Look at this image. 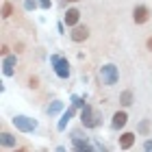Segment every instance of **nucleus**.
<instances>
[{
    "label": "nucleus",
    "mask_w": 152,
    "mask_h": 152,
    "mask_svg": "<svg viewBox=\"0 0 152 152\" xmlns=\"http://www.w3.org/2000/svg\"><path fill=\"white\" fill-rule=\"evenodd\" d=\"M80 124L85 128H98L102 124V113L100 111H94L91 104H85L80 111Z\"/></svg>",
    "instance_id": "obj_1"
},
{
    "label": "nucleus",
    "mask_w": 152,
    "mask_h": 152,
    "mask_svg": "<svg viewBox=\"0 0 152 152\" xmlns=\"http://www.w3.org/2000/svg\"><path fill=\"white\" fill-rule=\"evenodd\" d=\"M117 78H120V72H117V67L113 63H107V65L100 67V80H102V85L113 87L117 83Z\"/></svg>",
    "instance_id": "obj_2"
},
{
    "label": "nucleus",
    "mask_w": 152,
    "mask_h": 152,
    "mask_svg": "<svg viewBox=\"0 0 152 152\" xmlns=\"http://www.w3.org/2000/svg\"><path fill=\"white\" fill-rule=\"evenodd\" d=\"M50 63H52L54 74H57L59 78H70V63H67L65 57H61V54H52Z\"/></svg>",
    "instance_id": "obj_3"
},
{
    "label": "nucleus",
    "mask_w": 152,
    "mask_h": 152,
    "mask_svg": "<svg viewBox=\"0 0 152 152\" xmlns=\"http://www.w3.org/2000/svg\"><path fill=\"white\" fill-rule=\"evenodd\" d=\"M13 126H15L20 133H33L37 128V120H33L28 115H13Z\"/></svg>",
    "instance_id": "obj_4"
},
{
    "label": "nucleus",
    "mask_w": 152,
    "mask_h": 152,
    "mask_svg": "<svg viewBox=\"0 0 152 152\" xmlns=\"http://www.w3.org/2000/svg\"><path fill=\"white\" fill-rule=\"evenodd\" d=\"M15 65H18V57L15 54H4L2 57V74L4 76H13L15 74Z\"/></svg>",
    "instance_id": "obj_5"
},
{
    "label": "nucleus",
    "mask_w": 152,
    "mask_h": 152,
    "mask_svg": "<svg viewBox=\"0 0 152 152\" xmlns=\"http://www.w3.org/2000/svg\"><path fill=\"white\" fill-rule=\"evenodd\" d=\"M72 146H74V150H78V152L96 150V146H91V143L87 141V137H80L78 133H74V135H72Z\"/></svg>",
    "instance_id": "obj_6"
},
{
    "label": "nucleus",
    "mask_w": 152,
    "mask_h": 152,
    "mask_svg": "<svg viewBox=\"0 0 152 152\" xmlns=\"http://www.w3.org/2000/svg\"><path fill=\"white\" fill-rule=\"evenodd\" d=\"M150 15H152V13H150V9H148L146 4H137L135 11H133V20H135L137 24H146L148 20H150Z\"/></svg>",
    "instance_id": "obj_7"
},
{
    "label": "nucleus",
    "mask_w": 152,
    "mask_h": 152,
    "mask_svg": "<svg viewBox=\"0 0 152 152\" xmlns=\"http://www.w3.org/2000/svg\"><path fill=\"white\" fill-rule=\"evenodd\" d=\"M87 37H89V28H87V26H83V24L72 26V33H70V39H72V41L80 44V41H85Z\"/></svg>",
    "instance_id": "obj_8"
},
{
    "label": "nucleus",
    "mask_w": 152,
    "mask_h": 152,
    "mask_svg": "<svg viewBox=\"0 0 152 152\" xmlns=\"http://www.w3.org/2000/svg\"><path fill=\"white\" fill-rule=\"evenodd\" d=\"M0 146H2L4 150L18 148V137L11 135V133H7V130H2V133H0Z\"/></svg>",
    "instance_id": "obj_9"
},
{
    "label": "nucleus",
    "mask_w": 152,
    "mask_h": 152,
    "mask_svg": "<svg viewBox=\"0 0 152 152\" xmlns=\"http://www.w3.org/2000/svg\"><path fill=\"white\" fill-rule=\"evenodd\" d=\"M74 115H76V107L72 104L67 111H63V115H61V120H59V124H57V130H65V128H67V122H70Z\"/></svg>",
    "instance_id": "obj_10"
},
{
    "label": "nucleus",
    "mask_w": 152,
    "mask_h": 152,
    "mask_svg": "<svg viewBox=\"0 0 152 152\" xmlns=\"http://www.w3.org/2000/svg\"><path fill=\"white\" fill-rule=\"evenodd\" d=\"M78 20H80V11L78 9H67L65 15H63V22L67 26H76V24H78Z\"/></svg>",
    "instance_id": "obj_11"
},
{
    "label": "nucleus",
    "mask_w": 152,
    "mask_h": 152,
    "mask_svg": "<svg viewBox=\"0 0 152 152\" xmlns=\"http://www.w3.org/2000/svg\"><path fill=\"white\" fill-rule=\"evenodd\" d=\"M126 122H128V115H126V111H117V113L113 115L111 126H113V128H124V126H126Z\"/></svg>",
    "instance_id": "obj_12"
},
{
    "label": "nucleus",
    "mask_w": 152,
    "mask_h": 152,
    "mask_svg": "<svg viewBox=\"0 0 152 152\" xmlns=\"http://www.w3.org/2000/svg\"><path fill=\"white\" fill-rule=\"evenodd\" d=\"M133 143H135V133H122V137H120V148L122 150L133 148Z\"/></svg>",
    "instance_id": "obj_13"
},
{
    "label": "nucleus",
    "mask_w": 152,
    "mask_h": 152,
    "mask_svg": "<svg viewBox=\"0 0 152 152\" xmlns=\"http://www.w3.org/2000/svg\"><path fill=\"white\" fill-rule=\"evenodd\" d=\"M120 104L122 107H130L133 104V91H130V89H126V91L120 94Z\"/></svg>",
    "instance_id": "obj_14"
},
{
    "label": "nucleus",
    "mask_w": 152,
    "mask_h": 152,
    "mask_svg": "<svg viewBox=\"0 0 152 152\" xmlns=\"http://www.w3.org/2000/svg\"><path fill=\"white\" fill-rule=\"evenodd\" d=\"M63 111V102H59V100H54L50 107H48V115H57Z\"/></svg>",
    "instance_id": "obj_15"
},
{
    "label": "nucleus",
    "mask_w": 152,
    "mask_h": 152,
    "mask_svg": "<svg viewBox=\"0 0 152 152\" xmlns=\"http://www.w3.org/2000/svg\"><path fill=\"white\" fill-rule=\"evenodd\" d=\"M13 13V4L11 2H2V20H9Z\"/></svg>",
    "instance_id": "obj_16"
},
{
    "label": "nucleus",
    "mask_w": 152,
    "mask_h": 152,
    "mask_svg": "<svg viewBox=\"0 0 152 152\" xmlns=\"http://www.w3.org/2000/svg\"><path fill=\"white\" fill-rule=\"evenodd\" d=\"M137 130H139L141 135H148V133H150V122H148V120H141V122H139V128H137Z\"/></svg>",
    "instance_id": "obj_17"
},
{
    "label": "nucleus",
    "mask_w": 152,
    "mask_h": 152,
    "mask_svg": "<svg viewBox=\"0 0 152 152\" xmlns=\"http://www.w3.org/2000/svg\"><path fill=\"white\" fill-rule=\"evenodd\" d=\"M39 7V0H24V9L26 11H35Z\"/></svg>",
    "instance_id": "obj_18"
},
{
    "label": "nucleus",
    "mask_w": 152,
    "mask_h": 152,
    "mask_svg": "<svg viewBox=\"0 0 152 152\" xmlns=\"http://www.w3.org/2000/svg\"><path fill=\"white\" fill-rule=\"evenodd\" d=\"M72 104L76 109H83V107H85V98H80V96H72Z\"/></svg>",
    "instance_id": "obj_19"
},
{
    "label": "nucleus",
    "mask_w": 152,
    "mask_h": 152,
    "mask_svg": "<svg viewBox=\"0 0 152 152\" xmlns=\"http://www.w3.org/2000/svg\"><path fill=\"white\" fill-rule=\"evenodd\" d=\"M39 7H41V9H50V7H52V0H39Z\"/></svg>",
    "instance_id": "obj_20"
},
{
    "label": "nucleus",
    "mask_w": 152,
    "mask_h": 152,
    "mask_svg": "<svg viewBox=\"0 0 152 152\" xmlns=\"http://www.w3.org/2000/svg\"><path fill=\"white\" fill-rule=\"evenodd\" d=\"M37 83H39V80H37V76H33V78H28V87H31V89H35V87H37Z\"/></svg>",
    "instance_id": "obj_21"
},
{
    "label": "nucleus",
    "mask_w": 152,
    "mask_h": 152,
    "mask_svg": "<svg viewBox=\"0 0 152 152\" xmlns=\"http://www.w3.org/2000/svg\"><path fill=\"white\" fill-rule=\"evenodd\" d=\"M143 150H148V152H150V150H152V139H148V141H146V143H143Z\"/></svg>",
    "instance_id": "obj_22"
},
{
    "label": "nucleus",
    "mask_w": 152,
    "mask_h": 152,
    "mask_svg": "<svg viewBox=\"0 0 152 152\" xmlns=\"http://www.w3.org/2000/svg\"><path fill=\"white\" fill-rule=\"evenodd\" d=\"M0 52H2V57H4V54H9V46L2 44V50H0Z\"/></svg>",
    "instance_id": "obj_23"
},
{
    "label": "nucleus",
    "mask_w": 152,
    "mask_h": 152,
    "mask_svg": "<svg viewBox=\"0 0 152 152\" xmlns=\"http://www.w3.org/2000/svg\"><path fill=\"white\" fill-rule=\"evenodd\" d=\"M146 48H148V50H152V37H148V41H146Z\"/></svg>",
    "instance_id": "obj_24"
},
{
    "label": "nucleus",
    "mask_w": 152,
    "mask_h": 152,
    "mask_svg": "<svg viewBox=\"0 0 152 152\" xmlns=\"http://www.w3.org/2000/svg\"><path fill=\"white\" fill-rule=\"evenodd\" d=\"M65 2H78V0H65Z\"/></svg>",
    "instance_id": "obj_25"
}]
</instances>
